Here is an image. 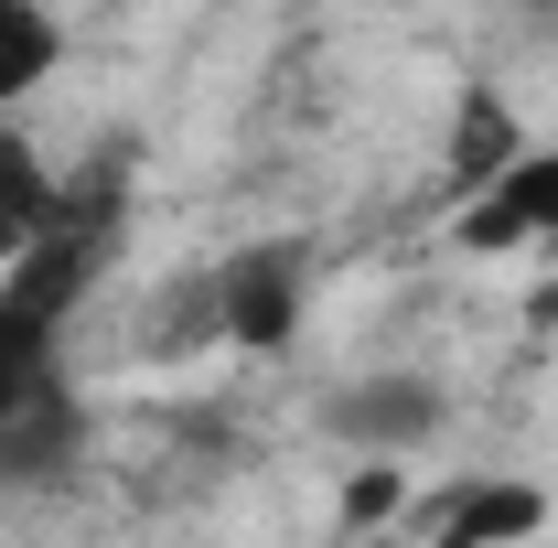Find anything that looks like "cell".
I'll list each match as a JSON object with an SVG mask.
<instances>
[{"label":"cell","mask_w":558,"mask_h":548,"mask_svg":"<svg viewBox=\"0 0 558 548\" xmlns=\"http://www.w3.org/2000/svg\"><path fill=\"white\" fill-rule=\"evenodd\" d=\"M387 495H398V484H387V474H365V484L344 495V516H354V527H376V516H387Z\"/></svg>","instance_id":"cell-9"},{"label":"cell","mask_w":558,"mask_h":548,"mask_svg":"<svg viewBox=\"0 0 558 548\" xmlns=\"http://www.w3.org/2000/svg\"><path fill=\"white\" fill-rule=\"evenodd\" d=\"M97 248H108L97 194H86V205H54V215H44V237L11 259V279H0V334L54 344V323H65L75 301H86V279H97Z\"/></svg>","instance_id":"cell-1"},{"label":"cell","mask_w":558,"mask_h":548,"mask_svg":"<svg viewBox=\"0 0 558 548\" xmlns=\"http://www.w3.org/2000/svg\"><path fill=\"white\" fill-rule=\"evenodd\" d=\"M44 215H54L44 162H33L22 140H0V259H11V248H33V237H44Z\"/></svg>","instance_id":"cell-8"},{"label":"cell","mask_w":558,"mask_h":548,"mask_svg":"<svg viewBox=\"0 0 558 548\" xmlns=\"http://www.w3.org/2000/svg\"><path fill=\"white\" fill-rule=\"evenodd\" d=\"M215 312H226L236 344L269 355V344L301 323V248H247V259H226V270H215Z\"/></svg>","instance_id":"cell-3"},{"label":"cell","mask_w":558,"mask_h":548,"mask_svg":"<svg viewBox=\"0 0 558 548\" xmlns=\"http://www.w3.org/2000/svg\"><path fill=\"white\" fill-rule=\"evenodd\" d=\"M333 419H344L354 441H418V430L440 419V398H429L418 377H376V388H354V398H344Z\"/></svg>","instance_id":"cell-6"},{"label":"cell","mask_w":558,"mask_h":548,"mask_svg":"<svg viewBox=\"0 0 558 548\" xmlns=\"http://www.w3.org/2000/svg\"><path fill=\"white\" fill-rule=\"evenodd\" d=\"M75 452V409L54 388V344L0 334V474H44Z\"/></svg>","instance_id":"cell-2"},{"label":"cell","mask_w":558,"mask_h":548,"mask_svg":"<svg viewBox=\"0 0 558 548\" xmlns=\"http://www.w3.org/2000/svg\"><path fill=\"white\" fill-rule=\"evenodd\" d=\"M54 55H65V33H54L33 0H0V108H11L22 86H44V75H54Z\"/></svg>","instance_id":"cell-7"},{"label":"cell","mask_w":558,"mask_h":548,"mask_svg":"<svg viewBox=\"0 0 558 548\" xmlns=\"http://www.w3.org/2000/svg\"><path fill=\"white\" fill-rule=\"evenodd\" d=\"M537 495L526 484H451V495H429V548H515L537 538Z\"/></svg>","instance_id":"cell-5"},{"label":"cell","mask_w":558,"mask_h":548,"mask_svg":"<svg viewBox=\"0 0 558 548\" xmlns=\"http://www.w3.org/2000/svg\"><path fill=\"white\" fill-rule=\"evenodd\" d=\"M526 237H558V151H526L484 205L462 215V248H526Z\"/></svg>","instance_id":"cell-4"}]
</instances>
